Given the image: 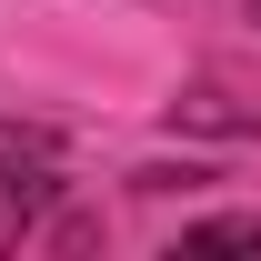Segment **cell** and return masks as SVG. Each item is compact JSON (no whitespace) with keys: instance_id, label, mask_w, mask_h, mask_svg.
<instances>
[{"instance_id":"6da1fadb","label":"cell","mask_w":261,"mask_h":261,"mask_svg":"<svg viewBox=\"0 0 261 261\" xmlns=\"http://www.w3.org/2000/svg\"><path fill=\"white\" fill-rule=\"evenodd\" d=\"M50 201H61V181H50V171H0V251H20V241L40 231V211H50Z\"/></svg>"},{"instance_id":"7a4b0ae2","label":"cell","mask_w":261,"mask_h":261,"mask_svg":"<svg viewBox=\"0 0 261 261\" xmlns=\"http://www.w3.org/2000/svg\"><path fill=\"white\" fill-rule=\"evenodd\" d=\"M171 130H221V141H251V130H261V111H241L231 91H211V81H191V91L171 100Z\"/></svg>"},{"instance_id":"3957f363","label":"cell","mask_w":261,"mask_h":261,"mask_svg":"<svg viewBox=\"0 0 261 261\" xmlns=\"http://www.w3.org/2000/svg\"><path fill=\"white\" fill-rule=\"evenodd\" d=\"M181 251H241V261H261V211H221V221H191V231H181Z\"/></svg>"},{"instance_id":"277c9868","label":"cell","mask_w":261,"mask_h":261,"mask_svg":"<svg viewBox=\"0 0 261 261\" xmlns=\"http://www.w3.org/2000/svg\"><path fill=\"white\" fill-rule=\"evenodd\" d=\"M50 161H61L50 121H0V171H50Z\"/></svg>"},{"instance_id":"5b68a950","label":"cell","mask_w":261,"mask_h":261,"mask_svg":"<svg viewBox=\"0 0 261 261\" xmlns=\"http://www.w3.org/2000/svg\"><path fill=\"white\" fill-rule=\"evenodd\" d=\"M251 10H261V0H251Z\"/></svg>"}]
</instances>
